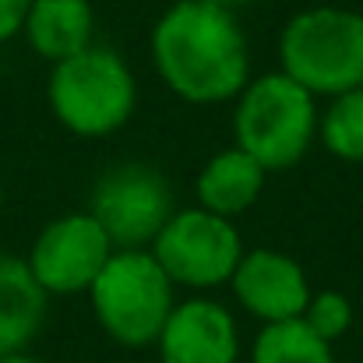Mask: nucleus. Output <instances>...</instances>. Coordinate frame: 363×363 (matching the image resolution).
Instances as JSON below:
<instances>
[{
  "label": "nucleus",
  "mask_w": 363,
  "mask_h": 363,
  "mask_svg": "<svg viewBox=\"0 0 363 363\" xmlns=\"http://www.w3.org/2000/svg\"><path fill=\"white\" fill-rule=\"evenodd\" d=\"M92 314L99 328L130 350L152 346L169 318L173 282L152 257V250H113L106 268L96 275L92 289Z\"/></svg>",
  "instance_id": "obj_5"
},
{
  "label": "nucleus",
  "mask_w": 363,
  "mask_h": 363,
  "mask_svg": "<svg viewBox=\"0 0 363 363\" xmlns=\"http://www.w3.org/2000/svg\"><path fill=\"white\" fill-rule=\"evenodd\" d=\"M0 363H43V360H35V357H28V353L21 350V353H7V357H0Z\"/></svg>",
  "instance_id": "obj_19"
},
{
  "label": "nucleus",
  "mask_w": 363,
  "mask_h": 363,
  "mask_svg": "<svg viewBox=\"0 0 363 363\" xmlns=\"http://www.w3.org/2000/svg\"><path fill=\"white\" fill-rule=\"evenodd\" d=\"M28 7H32V0H0V43H7L18 32H25Z\"/></svg>",
  "instance_id": "obj_17"
},
{
  "label": "nucleus",
  "mask_w": 363,
  "mask_h": 363,
  "mask_svg": "<svg viewBox=\"0 0 363 363\" xmlns=\"http://www.w3.org/2000/svg\"><path fill=\"white\" fill-rule=\"evenodd\" d=\"M152 64L166 89L194 106L237 99L250 82V50L233 11L177 0L152 28Z\"/></svg>",
  "instance_id": "obj_1"
},
{
  "label": "nucleus",
  "mask_w": 363,
  "mask_h": 363,
  "mask_svg": "<svg viewBox=\"0 0 363 363\" xmlns=\"http://www.w3.org/2000/svg\"><path fill=\"white\" fill-rule=\"evenodd\" d=\"M208 4H216V7H223V11H240V7H247V4H254V0H208Z\"/></svg>",
  "instance_id": "obj_18"
},
{
  "label": "nucleus",
  "mask_w": 363,
  "mask_h": 363,
  "mask_svg": "<svg viewBox=\"0 0 363 363\" xmlns=\"http://www.w3.org/2000/svg\"><path fill=\"white\" fill-rule=\"evenodd\" d=\"M303 325L321 335L325 342H335L350 332L353 325V303L350 296H342L339 289H321V293H311L307 300V311H303Z\"/></svg>",
  "instance_id": "obj_16"
},
{
  "label": "nucleus",
  "mask_w": 363,
  "mask_h": 363,
  "mask_svg": "<svg viewBox=\"0 0 363 363\" xmlns=\"http://www.w3.org/2000/svg\"><path fill=\"white\" fill-rule=\"evenodd\" d=\"M173 191L166 177L145 162H123L99 177L89 216L106 230L117 250H141L173 219Z\"/></svg>",
  "instance_id": "obj_7"
},
{
  "label": "nucleus",
  "mask_w": 363,
  "mask_h": 363,
  "mask_svg": "<svg viewBox=\"0 0 363 363\" xmlns=\"http://www.w3.org/2000/svg\"><path fill=\"white\" fill-rule=\"evenodd\" d=\"M282 74L318 96H342L363 85V14L318 4L293 14L279 35Z\"/></svg>",
  "instance_id": "obj_2"
},
{
  "label": "nucleus",
  "mask_w": 363,
  "mask_h": 363,
  "mask_svg": "<svg viewBox=\"0 0 363 363\" xmlns=\"http://www.w3.org/2000/svg\"><path fill=\"white\" fill-rule=\"evenodd\" d=\"M159 363H237L240 332L233 314L208 296L177 303L155 339Z\"/></svg>",
  "instance_id": "obj_10"
},
{
  "label": "nucleus",
  "mask_w": 363,
  "mask_h": 363,
  "mask_svg": "<svg viewBox=\"0 0 363 363\" xmlns=\"http://www.w3.org/2000/svg\"><path fill=\"white\" fill-rule=\"evenodd\" d=\"M230 289L243 311L264 325L303 318L311 300V282L303 264L272 247L243 250L240 264L230 279Z\"/></svg>",
  "instance_id": "obj_9"
},
{
  "label": "nucleus",
  "mask_w": 363,
  "mask_h": 363,
  "mask_svg": "<svg viewBox=\"0 0 363 363\" xmlns=\"http://www.w3.org/2000/svg\"><path fill=\"white\" fill-rule=\"evenodd\" d=\"M92 32H96V11L89 0H32L25 18L28 46L53 64L89 50Z\"/></svg>",
  "instance_id": "obj_11"
},
{
  "label": "nucleus",
  "mask_w": 363,
  "mask_h": 363,
  "mask_svg": "<svg viewBox=\"0 0 363 363\" xmlns=\"http://www.w3.org/2000/svg\"><path fill=\"white\" fill-rule=\"evenodd\" d=\"M113 250V240L89 212H71L39 230L25 261L46 296H71L92 289Z\"/></svg>",
  "instance_id": "obj_8"
},
{
  "label": "nucleus",
  "mask_w": 363,
  "mask_h": 363,
  "mask_svg": "<svg viewBox=\"0 0 363 363\" xmlns=\"http://www.w3.org/2000/svg\"><path fill=\"white\" fill-rule=\"evenodd\" d=\"M0 205H4V187H0Z\"/></svg>",
  "instance_id": "obj_20"
},
{
  "label": "nucleus",
  "mask_w": 363,
  "mask_h": 363,
  "mask_svg": "<svg viewBox=\"0 0 363 363\" xmlns=\"http://www.w3.org/2000/svg\"><path fill=\"white\" fill-rule=\"evenodd\" d=\"M46 99L53 117L78 138H106L134 117L138 85L117 50L89 46L50 71Z\"/></svg>",
  "instance_id": "obj_4"
},
{
  "label": "nucleus",
  "mask_w": 363,
  "mask_h": 363,
  "mask_svg": "<svg viewBox=\"0 0 363 363\" xmlns=\"http://www.w3.org/2000/svg\"><path fill=\"white\" fill-rule=\"evenodd\" d=\"M250 363H335L332 342L314 335L303 318L264 325L254 339Z\"/></svg>",
  "instance_id": "obj_14"
},
{
  "label": "nucleus",
  "mask_w": 363,
  "mask_h": 363,
  "mask_svg": "<svg viewBox=\"0 0 363 363\" xmlns=\"http://www.w3.org/2000/svg\"><path fill=\"white\" fill-rule=\"evenodd\" d=\"M152 257L173 286L216 289L233 279L243 257V240L233 219L205 208H184L173 212V219L152 240Z\"/></svg>",
  "instance_id": "obj_6"
},
{
  "label": "nucleus",
  "mask_w": 363,
  "mask_h": 363,
  "mask_svg": "<svg viewBox=\"0 0 363 363\" xmlns=\"http://www.w3.org/2000/svg\"><path fill=\"white\" fill-rule=\"evenodd\" d=\"M318 134V99L289 74L250 78L237 96L233 141L268 173L296 166Z\"/></svg>",
  "instance_id": "obj_3"
},
{
  "label": "nucleus",
  "mask_w": 363,
  "mask_h": 363,
  "mask_svg": "<svg viewBox=\"0 0 363 363\" xmlns=\"http://www.w3.org/2000/svg\"><path fill=\"white\" fill-rule=\"evenodd\" d=\"M264 177L268 169L254 162L247 152H240L237 145L226 152H216L198 173V208L233 219L261 198Z\"/></svg>",
  "instance_id": "obj_12"
},
{
  "label": "nucleus",
  "mask_w": 363,
  "mask_h": 363,
  "mask_svg": "<svg viewBox=\"0 0 363 363\" xmlns=\"http://www.w3.org/2000/svg\"><path fill=\"white\" fill-rule=\"evenodd\" d=\"M46 318V293L25 257L0 254V357L21 353Z\"/></svg>",
  "instance_id": "obj_13"
},
{
  "label": "nucleus",
  "mask_w": 363,
  "mask_h": 363,
  "mask_svg": "<svg viewBox=\"0 0 363 363\" xmlns=\"http://www.w3.org/2000/svg\"><path fill=\"white\" fill-rule=\"evenodd\" d=\"M318 134L325 148L342 162H363V85L342 92L318 113Z\"/></svg>",
  "instance_id": "obj_15"
}]
</instances>
